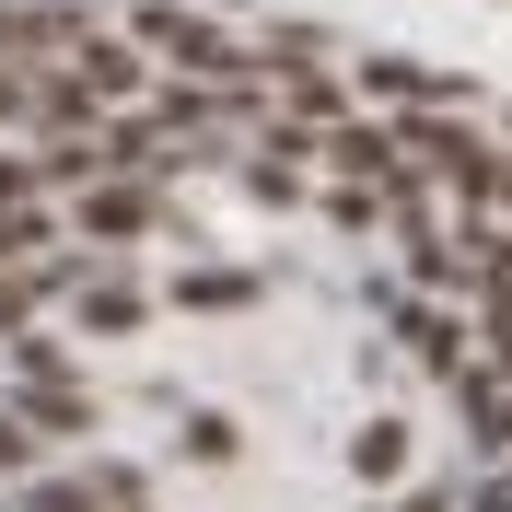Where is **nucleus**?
<instances>
[{"label":"nucleus","mask_w":512,"mask_h":512,"mask_svg":"<svg viewBox=\"0 0 512 512\" xmlns=\"http://www.w3.org/2000/svg\"><path fill=\"white\" fill-rule=\"evenodd\" d=\"M12 512H105L82 478H35V489H12Z\"/></svg>","instance_id":"f257e3e1"},{"label":"nucleus","mask_w":512,"mask_h":512,"mask_svg":"<svg viewBox=\"0 0 512 512\" xmlns=\"http://www.w3.org/2000/svg\"><path fill=\"white\" fill-rule=\"evenodd\" d=\"M24 466H35V431H24L12 408H0V478H24Z\"/></svg>","instance_id":"f03ea898"}]
</instances>
